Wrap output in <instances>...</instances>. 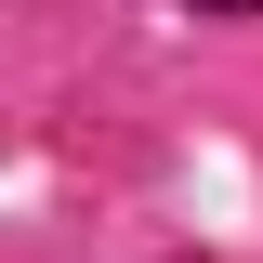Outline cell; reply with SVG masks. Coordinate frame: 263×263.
<instances>
[{
	"instance_id": "6da1fadb",
	"label": "cell",
	"mask_w": 263,
	"mask_h": 263,
	"mask_svg": "<svg viewBox=\"0 0 263 263\" xmlns=\"http://www.w3.org/2000/svg\"><path fill=\"white\" fill-rule=\"evenodd\" d=\"M197 13H263V0H197Z\"/></svg>"
}]
</instances>
